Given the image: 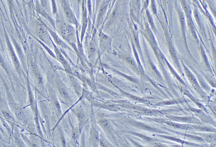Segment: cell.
<instances>
[{
    "instance_id": "cell-1",
    "label": "cell",
    "mask_w": 216,
    "mask_h": 147,
    "mask_svg": "<svg viewBox=\"0 0 216 147\" xmlns=\"http://www.w3.org/2000/svg\"><path fill=\"white\" fill-rule=\"evenodd\" d=\"M56 29L60 35L66 41L70 43L76 41L75 30L71 25L64 22L56 23Z\"/></svg>"
},
{
    "instance_id": "cell-2",
    "label": "cell",
    "mask_w": 216,
    "mask_h": 147,
    "mask_svg": "<svg viewBox=\"0 0 216 147\" xmlns=\"http://www.w3.org/2000/svg\"><path fill=\"white\" fill-rule=\"evenodd\" d=\"M62 8L64 12L67 19L71 24L78 25V22L72 10L66 0H60Z\"/></svg>"
},
{
    "instance_id": "cell-3",
    "label": "cell",
    "mask_w": 216,
    "mask_h": 147,
    "mask_svg": "<svg viewBox=\"0 0 216 147\" xmlns=\"http://www.w3.org/2000/svg\"><path fill=\"white\" fill-rule=\"evenodd\" d=\"M110 1L109 0H104L102 1L101 4L99 7L97 15L96 24L97 26H99L103 21L104 15L106 14L108 9V6L109 5Z\"/></svg>"
},
{
    "instance_id": "cell-4",
    "label": "cell",
    "mask_w": 216,
    "mask_h": 147,
    "mask_svg": "<svg viewBox=\"0 0 216 147\" xmlns=\"http://www.w3.org/2000/svg\"><path fill=\"white\" fill-rule=\"evenodd\" d=\"M185 73L186 74V75L188 77V79H189L190 82L192 83V85L194 87V88L197 91H198L199 93H200L201 95H203V91H202V89L200 88V86H199V84H198V82H197L196 80L195 79L194 76L193 75L191 72H190V71L187 68H185Z\"/></svg>"
},
{
    "instance_id": "cell-5",
    "label": "cell",
    "mask_w": 216,
    "mask_h": 147,
    "mask_svg": "<svg viewBox=\"0 0 216 147\" xmlns=\"http://www.w3.org/2000/svg\"><path fill=\"white\" fill-rule=\"evenodd\" d=\"M36 10L38 13L46 18V19L54 27H55V23L54 20L49 15L43 7L38 3L37 4L36 6Z\"/></svg>"
},
{
    "instance_id": "cell-6",
    "label": "cell",
    "mask_w": 216,
    "mask_h": 147,
    "mask_svg": "<svg viewBox=\"0 0 216 147\" xmlns=\"http://www.w3.org/2000/svg\"><path fill=\"white\" fill-rule=\"evenodd\" d=\"M133 125L137 128H139L140 129L143 130H146V131H150L153 132H160L158 130L156 129V128H153L151 126L147 125L146 124L144 123H141L139 122H134L132 123Z\"/></svg>"
},
{
    "instance_id": "cell-7",
    "label": "cell",
    "mask_w": 216,
    "mask_h": 147,
    "mask_svg": "<svg viewBox=\"0 0 216 147\" xmlns=\"http://www.w3.org/2000/svg\"><path fill=\"white\" fill-rule=\"evenodd\" d=\"M55 49L56 52V56H57L58 60L60 61V62L64 66L66 70L68 71L69 73H71V70L69 64L67 63V61L65 60V59H64V57L62 55V54H61V52L59 51L58 48L57 47H55Z\"/></svg>"
},
{
    "instance_id": "cell-8",
    "label": "cell",
    "mask_w": 216,
    "mask_h": 147,
    "mask_svg": "<svg viewBox=\"0 0 216 147\" xmlns=\"http://www.w3.org/2000/svg\"><path fill=\"white\" fill-rule=\"evenodd\" d=\"M47 30L49 31V32L51 34V36L53 37V38L54 39L55 42H56V43H57L58 44V45H59L61 46L62 48H65V49L69 48H68V46L66 45V44L64 43L63 42L62 40H61V39L59 38L58 35H57L52 30L49 29V28H48V27H47Z\"/></svg>"
},
{
    "instance_id": "cell-9",
    "label": "cell",
    "mask_w": 216,
    "mask_h": 147,
    "mask_svg": "<svg viewBox=\"0 0 216 147\" xmlns=\"http://www.w3.org/2000/svg\"><path fill=\"white\" fill-rule=\"evenodd\" d=\"M90 138L93 144H98L99 142V137L98 133L94 129H92L91 131Z\"/></svg>"
},
{
    "instance_id": "cell-10",
    "label": "cell",
    "mask_w": 216,
    "mask_h": 147,
    "mask_svg": "<svg viewBox=\"0 0 216 147\" xmlns=\"http://www.w3.org/2000/svg\"><path fill=\"white\" fill-rule=\"evenodd\" d=\"M37 33L41 37H44L46 39H49L46 28L44 26L41 25L38 26L37 30Z\"/></svg>"
},
{
    "instance_id": "cell-11",
    "label": "cell",
    "mask_w": 216,
    "mask_h": 147,
    "mask_svg": "<svg viewBox=\"0 0 216 147\" xmlns=\"http://www.w3.org/2000/svg\"><path fill=\"white\" fill-rule=\"evenodd\" d=\"M165 123L169 126H172L174 128L178 129L187 130L189 127L188 125L176 123L171 122H165Z\"/></svg>"
},
{
    "instance_id": "cell-12",
    "label": "cell",
    "mask_w": 216,
    "mask_h": 147,
    "mask_svg": "<svg viewBox=\"0 0 216 147\" xmlns=\"http://www.w3.org/2000/svg\"><path fill=\"white\" fill-rule=\"evenodd\" d=\"M169 118L171 120L174 121H178V122H186L189 123L191 122L192 119V118L191 117H177L171 116L169 117Z\"/></svg>"
},
{
    "instance_id": "cell-13",
    "label": "cell",
    "mask_w": 216,
    "mask_h": 147,
    "mask_svg": "<svg viewBox=\"0 0 216 147\" xmlns=\"http://www.w3.org/2000/svg\"><path fill=\"white\" fill-rule=\"evenodd\" d=\"M193 128L195 129L199 130V131H203V132H214L215 130L213 129V128L207 126H199V125H193Z\"/></svg>"
},
{
    "instance_id": "cell-14",
    "label": "cell",
    "mask_w": 216,
    "mask_h": 147,
    "mask_svg": "<svg viewBox=\"0 0 216 147\" xmlns=\"http://www.w3.org/2000/svg\"><path fill=\"white\" fill-rule=\"evenodd\" d=\"M59 91L61 96L64 99H69V95H68L67 91H66V89H65V88L63 87H60L59 88Z\"/></svg>"
},
{
    "instance_id": "cell-15",
    "label": "cell",
    "mask_w": 216,
    "mask_h": 147,
    "mask_svg": "<svg viewBox=\"0 0 216 147\" xmlns=\"http://www.w3.org/2000/svg\"><path fill=\"white\" fill-rule=\"evenodd\" d=\"M200 135L203 137L207 141L212 142L215 140V135L211 134H200Z\"/></svg>"
},
{
    "instance_id": "cell-16",
    "label": "cell",
    "mask_w": 216,
    "mask_h": 147,
    "mask_svg": "<svg viewBox=\"0 0 216 147\" xmlns=\"http://www.w3.org/2000/svg\"><path fill=\"white\" fill-rule=\"evenodd\" d=\"M184 93H185V94H186L188 97H189V98L192 100V101H194V103H195V104H196V105H197L199 107H200V108H204L203 106L201 103H199V102H198L197 100H196V99H195L194 98H193L191 94H190V93H189L188 91H184Z\"/></svg>"
},
{
    "instance_id": "cell-17",
    "label": "cell",
    "mask_w": 216,
    "mask_h": 147,
    "mask_svg": "<svg viewBox=\"0 0 216 147\" xmlns=\"http://www.w3.org/2000/svg\"><path fill=\"white\" fill-rule=\"evenodd\" d=\"M99 142L100 143V144L102 146H103V147H109V146H110L109 142L103 136H100Z\"/></svg>"
},
{
    "instance_id": "cell-18",
    "label": "cell",
    "mask_w": 216,
    "mask_h": 147,
    "mask_svg": "<svg viewBox=\"0 0 216 147\" xmlns=\"http://www.w3.org/2000/svg\"><path fill=\"white\" fill-rule=\"evenodd\" d=\"M96 46L95 44V42L94 41L92 42L90 45V48L89 49V53L90 55H94L96 53Z\"/></svg>"
},
{
    "instance_id": "cell-19",
    "label": "cell",
    "mask_w": 216,
    "mask_h": 147,
    "mask_svg": "<svg viewBox=\"0 0 216 147\" xmlns=\"http://www.w3.org/2000/svg\"><path fill=\"white\" fill-rule=\"evenodd\" d=\"M134 134H135L136 135L140 137V138L144 139L145 141H155L154 139H153V138H151V137H149L146 136L141 134H138V133H134Z\"/></svg>"
},
{
    "instance_id": "cell-20",
    "label": "cell",
    "mask_w": 216,
    "mask_h": 147,
    "mask_svg": "<svg viewBox=\"0 0 216 147\" xmlns=\"http://www.w3.org/2000/svg\"><path fill=\"white\" fill-rule=\"evenodd\" d=\"M77 116H78L79 121L80 122V123H84L85 119V116L83 113L81 112H78V114H77Z\"/></svg>"
},
{
    "instance_id": "cell-21",
    "label": "cell",
    "mask_w": 216,
    "mask_h": 147,
    "mask_svg": "<svg viewBox=\"0 0 216 147\" xmlns=\"http://www.w3.org/2000/svg\"><path fill=\"white\" fill-rule=\"evenodd\" d=\"M87 8L90 16L92 15V7L91 0H87Z\"/></svg>"
},
{
    "instance_id": "cell-22",
    "label": "cell",
    "mask_w": 216,
    "mask_h": 147,
    "mask_svg": "<svg viewBox=\"0 0 216 147\" xmlns=\"http://www.w3.org/2000/svg\"><path fill=\"white\" fill-rule=\"evenodd\" d=\"M16 116L19 119H23L24 117V112L22 110L20 109H18L16 111Z\"/></svg>"
},
{
    "instance_id": "cell-23",
    "label": "cell",
    "mask_w": 216,
    "mask_h": 147,
    "mask_svg": "<svg viewBox=\"0 0 216 147\" xmlns=\"http://www.w3.org/2000/svg\"><path fill=\"white\" fill-rule=\"evenodd\" d=\"M100 123L103 127H104L105 129H108L109 128V125L108 121H106L105 119H101L100 121Z\"/></svg>"
},
{
    "instance_id": "cell-24",
    "label": "cell",
    "mask_w": 216,
    "mask_h": 147,
    "mask_svg": "<svg viewBox=\"0 0 216 147\" xmlns=\"http://www.w3.org/2000/svg\"><path fill=\"white\" fill-rule=\"evenodd\" d=\"M185 136H186L187 137H189V138H192V139H194V140H197V141H203V139L201 137H199L195 136L193 135H190L188 134H186Z\"/></svg>"
},
{
    "instance_id": "cell-25",
    "label": "cell",
    "mask_w": 216,
    "mask_h": 147,
    "mask_svg": "<svg viewBox=\"0 0 216 147\" xmlns=\"http://www.w3.org/2000/svg\"><path fill=\"white\" fill-rule=\"evenodd\" d=\"M126 61L127 62L128 64L131 65V66H134V67L136 66V63H135V62H134V60L132 59V58H129V57H127V58H126Z\"/></svg>"
},
{
    "instance_id": "cell-26",
    "label": "cell",
    "mask_w": 216,
    "mask_h": 147,
    "mask_svg": "<svg viewBox=\"0 0 216 147\" xmlns=\"http://www.w3.org/2000/svg\"><path fill=\"white\" fill-rule=\"evenodd\" d=\"M2 114H3V116L6 119H8V120H10V119H12V116L8 112H6V111H3V112H2Z\"/></svg>"
},
{
    "instance_id": "cell-27",
    "label": "cell",
    "mask_w": 216,
    "mask_h": 147,
    "mask_svg": "<svg viewBox=\"0 0 216 147\" xmlns=\"http://www.w3.org/2000/svg\"><path fill=\"white\" fill-rule=\"evenodd\" d=\"M143 113H144V114H146V115H154V114H155V113H156V112H155V111H152V110L146 109V110H145L144 111H143Z\"/></svg>"
},
{
    "instance_id": "cell-28",
    "label": "cell",
    "mask_w": 216,
    "mask_h": 147,
    "mask_svg": "<svg viewBox=\"0 0 216 147\" xmlns=\"http://www.w3.org/2000/svg\"><path fill=\"white\" fill-rule=\"evenodd\" d=\"M174 103H175V101H174V100H171V101H165V102H161L159 103V104H157L158 105H171V104H173Z\"/></svg>"
},
{
    "instance_id": "cell-29",
    "label": "cell",
    "mask_w": 216,
    "mask_h": 147,
    "mask_svg": "<svg viewBox=\"0 0 216 147\" xmlns=\"http://www.w3.org/2000/svg\"><path fill=\"white\" fill-rule=\"evenodd\" d=\"M199 82H200V84H201V85L202 86V87L203 88H204L206 90H209V88L208 86H207V85L205 82H203V81L201 80H199Z\"/></svg>"
},
{
    "instance_id": "cell-30",
    "label": "cell",
    "mask_w": 216,
    "mask_h": 147,
    "mask_svg": "<svg viewBox=\"0 0 216 147\" xmlns=\"http://www.w3.org/2000/svg\"><path fill=\"white\" fill-rule=\"evenodd\" d=\"M103 1V0H96V13L97 10H98L99 7V5L101 3L102 1Z\"/></svg>"
},
{
    "instance_id": "cell-31",
    "label": "cell",
    "mask_w": 216,
    "mask_h": 147,
    "mask_svg": "<svg viewBox=\"0 0 216 147\" xmlns=\"http://www.w3.org/2000/svg\"><path fill=\"white\" fill-rule=\"evenodd\" d=\"M0 63L2 65L4 64V61H3V58H2L1 54H0Z\"/></svg>"
},
{
    "instance_id": "cell-32",
    "label": "cell",
    "mask_w": 216,
    "mask_h": 147,
    "mask_svg": "<svg viewBox=\"0 0 216 147\" xmlns=\"http://www.w3.org/2000/svg\"><path fill=\"white\" fill-rule=\"evenodd\" d=\"M109 1L110 2V1H111V0H109Z\"/></svg>"
},
{
    "instance_id": "cell-33",
    "label": "cell",
    "mask_w": 216,
    "mask_h": 147,
    "mask_svg": "<svg viewBox=\"0 0 216 147\" xmlns=\"http://www.w3.org/2000/svg\"><path fill=\"white\" fill-rule=\"evenodd\" d=\"M93 1H94V2H95V0H93Z\"/></svg>"
}]
</instances>
